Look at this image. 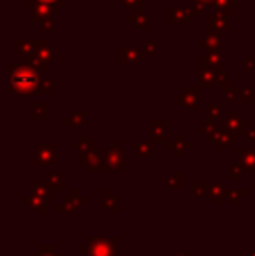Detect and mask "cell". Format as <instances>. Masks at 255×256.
<instances>
[{"mask_svg": "<svg viewBox=\"0 0 255 256\" xmlns=\"http://www.w3.org/2000/svg\"><path fill=\"white\" fill-rule=\"evenodd\" d=\"M9 89L16 94H35L39 92V72L28 63H9Z\"/></svg>", "mask_w": 255, "mask_h": 256, "instance_id": "1", "label": "cell"}, {"mask_svg": "<svg viewBox=\"0 0 255 256\" xmlns=\"http://www.w3.org/2000/svg\"><path fill=\"white\" fill-rule=\"evenodd\" d=\"M197 65H199V70L219 72L224 65V57H222L221 51H208V53H203L197 56Z\"/></svg>", "mask_w": 255, "mask_h": 256, "instance_id": "2", "label": "cell"}, {"mask_svg": "<svg viewBox=\"0 0 255 256\" xmlns=\"http://www.w3.org/2000/svg\"><path fill=\"white\" fill-rule=\"evenodd\" d=\"M229 16L221 14V12H208L206 14V30L210 33H221L224 30H229Z\"/></svg>", "mask_w": 255, "mask_h": 256, "instance_id": "3", "label": "cell"}, {"mask_svg": "<svg viewBox=\"0 0 255 256\" xmlns=\"http://www.w3.org/2000/svg\"><path fill=\"white\" fill-rule=\"evenodd\" d=\"M175 100L184 105L187 110H192L197 107V101H199V89L194 87V85H186L180 94L175 96Z\"/></svg>", "mask_w": 255, "mask_h": 256, "instance_id": "4", "label": "cell"}, {"mask_svg": "<svg viewBox=\"0 0 255 256\" xmlns=\"http://www.w3.org/2000/svg\"><path fill=\"white\" fill-rule=\"evenodd\" d=\"M191 7H168L166 9V21L168 23H189L192 19Z\"/></svg>", "mask_w": 255, "mask_h": 256, "instance_id": "5", "label": "cell"}, {"mask_svg": "<svg viewBox=\"0 0 255 256\" xmlns=\"http://www.w3.org/2000/svg\"><path fill=\"white\" fill-rule=\"evenodd\" d=\"M143 49L136 46H121L119 47V61L121 63H138L143 57Z\"/></svg>", "mask_w": 255, "mask_h": 256, "instance_id": "6", "label": "cell"}, {"mask_svg": "<svg viewBox=\"0 0 255 256\" xmlns=\"http://www.w3.org/2000/svg\"><path fill=\"white\" fill-rule=\"evenodd\" d=\"M224 127H225L227 133H231L232 136H236V134L241 133V131L245 129V122H243V119H241L240 115H238V112H231L229 119L225 120Z\"/></svg>", "mask_w": 255, "mask_h": 256, "instance_id": "7", "label": "cell"}, {"mask_svg": "<svg viewBox=\"0 0 255 256\" xmlns=\"http://www.w3.org/2000/svg\"><path fill=\"white\" fill-rule=\"evenodd\" d=\"M128 23L135 25L136 28H140V30L143 31H149L152 28V18L149 14H128Z\"/></svg>", "mask_w": 255, "mask_h": 256, "instance_id": "8", "label": "cell"}, {"mask_svg": "<svg viewBox=\"0 0 255 256\" xmlns=\"http://www.w3.org/2000/svg\"><path fill=\"white\" fill-rule=\"evenodd\" d=\"M197 46L208 47L210 51H222L221 33H210V35H206L205 38H199V40H197Z\"/></svg>", "mask_w": 255, "mask_h": 256, "instance_id": "9", "label": "cell"}, {"mask_svg": "<svg viewBox=\"0 0 255 256\" xmlns=\"http://www.w3.org/2000/svg\"><path fill=\"white\" fill-rule=\"evenodd\" d=\"M236 7H240V0H215V4H213V9L217 12L225 16L231 14V11Z\"/></svg>", "mask_w": 255, "mask_h": 256, "instance_id": "10", "label": "cell"}, {"mask_svg": "<svg viewBox=\"0 0 255 256\" xmlns=\"http://www.w3.org/2000/svg\"><path fill=\"white\" fill-rule=\"evenodd\" d=\"M49 16H53V14H51V7H49V5H46V4H40V2H39V4L32 9V19H33L37 25H40L44 19L49 18Z\"/></svg>", "mask_w": 255, "mask_h": 256, "instance_id": "11", "label": "cell"}, {"mask_svg": "<svg viewBox=\"0 0 255 256\" xmlns=\"http://www.w3.org/2000/svg\"><path fill=\"white\" fill-rule=\"evenodd\" d=\"M215 0H192V5H191V12L192 14H203L210 7H213Z\"/></svg>", "mask_w": 255, "mask_h": 256, "instance_id": "12", "label": "cell"}, {"mask_svg": "<svg viewBox=\"0 0 255 256\" xmlns=\"http://www.w3.org/2000/svg\"><path fill=\"white\" fill-rule=\"evenodd\" d=\"M91 255L93 256H110L112 255V248L108 242H105L103 239L93 244V249H91Z\"/></svg>", "mask_w": 255, "mask_h": 256, "instance_id": "13", "label": "cell"}, {"mask_svg": "<svg viewBox=\"0 0 255 256\" xmlns=\"http://www.w3.org/2000/svg\"><path fill=\"white\" fill-rule=\"evenodd\" d=\"M86 117H88V112L86 110H79L74 112V114L65 119V126H81V124L86 122Z\"/></svg>", "mask_w": 255, "mask_h": 256, "instance_id": "14", "label": "cell"}, {"mask_svg": "<svg viewBox=\"0 0 255 256\" xmlns=\"http://www.w3.org/2000/svg\"><path fill=\"white\" fill-rule=\"evenodd\" d=\"M16 47H18V51H20V54L23 57L30 56L32 53H33V40H27V38H18L16 40Z\"/></svg>", "mask_w": 255, "mask_h": 256, "instance_id": "15", "label": "cell"}, {"mask_svg": "<svg viewBox=\"0 0 255 256\" xmlns=\"http://www.w3.org/2000/svg\"><path fill=\"white\" fill-rule=\"evenodd\" d=\"M199 82L203 85L217 84V72H213V70H199Z\"/></svg>", "mask_w": 255, "mask_h": 256, "instance_id": "16", "label": "cell"}, {"mask_svg": "<svg viewBox=\"0 0 255 256\" xmlns=\"http://www.w3.org/2000/svg\"><path fill=\"white\" fill-rule=\"evenodd\" d=\"M124 9H133L135 14H143V0H119Z\"/></svg>", "mask_w": 255, "mask_h": 256, "instance_id": "17", "label": "cell"}, {"mask_svg": "<svg viewBox=\"0 0 255 256\" xmlns=\"http://www.w3.org/2000/svg\"><path fill=\"white\" fill-rule=\"evenodd\" d=\"M217 84L221 85L222 91L224 89H229L231 87V77H229V72L224 68H221L219 72H217Z\"/></svg>", "mask_w": 255, "mask_h": 256, "instance_id": "18", "label": "cell"}, {"mask_svg": "<svg viewBox=\"0 0 255 256\" xmlns=\"http://www.w3.org/2000/svg\"><path fill=\"white\" fill-rule=\"evenodd\" d=\"M56 91V84H54L53 79H42L39 84V92L42 94H54Z\"/></svg>", "mask_w": 255, "mask_h": 256, "instance_id": "19", "label": "cell"}, {"mask_svg": "<svg viewBox=\"0 0 255 256\" xmlns=\"http://www.w3.org/2000/svg\"><path fill=\"white\" fill-rule=\"evenodd\" d=\"M47 107H49V105H47L46 101H37V103H33V108H32V115H33V117H42V119H46Z\"/></svg>", "mask_w": 255, "mask_h": 256, "instance_id": "20", "label": "cell"}, {"mask_svg": "<svg viewBox=\"0 0 255 256\" xmlns=\"http://www.w3.org/2000/svg\"><path fill=\"white\" fill-rule=\"evenodd\" d=\"M159 49H161V46H159V42L156 40V38H147V40L143 42V53L159 54Z\"/></svg>", "mask_w": 255, "mask_h": 256, "instance_id": "21", "label": "cell"}, {"mask_svg": "<svg viewBox=\"0 0 255 256\" xmlns=\"http://www.w3.org/2000/svg\"><path fill=\"white\" fill-rule=\"evenodd\" d=\"M255 89L252 85H247V87H240V96H238V101H254L255 100Z\"/></svg>", "mask_w": 255, "mask_h": 256, "instance_id": "22", "label": "cell"}, {"mask_svg": "<svg viewBox=\"0 0 255 256\" xmlns=\"http://www.w3.org/2000/svg\"><path fill=\"white\" fill-rule=\"evenodd\" d=\"M206 114H208V119H219L222 115V105L221 103H208L206 105Z\"/></svg>", "mask_w": 255, "mask_h": 256, "instance_id": "23", "label": "cell"}, {"mask_svg": "<svg viewBox=\"0 0 255 256\" xmlns=\"http://www.w3.org/2000/svg\"><path fill=\"white\" fill-rule=\"evenodd\" d=\"M238 96H240V87H229V89H224V100L238 101Z\"/></svg>", "mask_w": 255, "mask_h": 256, "instance_id": "24", "label": "cell"}, {"mask_svg": "<svg viewBox=\"0 0 255 256\" xmlns=\"http://www.w3.org/2000/svg\"><path fill=\"white\" fill-rule=\"evenodd\" d=\"M39 28H40V30H44V31H53L54 30V19H53V16H49V18L44 19L42 23L39 25Z\"/></svg>", "mask_w": 255, "mask_h": 256, "instance_id": "25", "label": "cell"}, {"mask_svg": "<svg viewBox=\"0 0 255 256\" xmlns=\"http://www.w3.org/2000/svg\"><path fill=\"white\" fill-rule=\"evenodd\" d=\"M136 152H138L140 155H145V157H147L149 153H151V146L145 145V143H136Z\"/></svg>", "mask_w": 255, "mask_h": 256, "instance_id": "26", "label": "cell"}, {"mask_svg": "<svg viewBox=\"0 0 255 256\" xmlns=\"http://www.w3.org/2000/svg\"><path fill=\"white\" fill-rule=\"evenodd\" d=\"M37 2L49 5V7H62L63 5V0H37Z\"/></svg>", "mask_w": 255, "mask_h": 256, "instance_id": "27", "label": "cell"}, {"mask_svg": "<svg viewBox=\"0 0 255 256\" xmlns=\"http://www.w3.org/2000/svg\"><path fill=\"white\" fill-rule=\"evenodd\" d=\"M247 68L255 70V56L254 54H247Z\"/></svg>", "mask_w": 255, "mask_h": 256, "instance_id": "28", "label": "cell"}, {"mask_svg": "<svg viewBox=\"0 0 255 256\" xmlns=\"http://www.w3.org/2000/svg\"><path fill=\"white\" fill-rule=\"evenodd\" d=\"M247 136H248V140L255 142V127H250V129L247 131Z\"/></svg>", "mask_w": 255, "mask_h": 256, "instance_id": "29", "label": "cell"}, {"mask_svg": "<svg viewBox=\"0 0 255 256\" xmlns=\"http://www.w3.org/2000/svg\"><path fill=\"white\" fill-rule=\"evenodd\" d=\"M250 256H255V251H254V253H252V255H250Z\"/></svg>", "mask_w": 255, "mask_h": 256, "instance_id": "30", "label": "cell"}, {"mask_svg": "<svg viewBox=\"0 0 255 256\" xmlns=\"http://www.w3.org/2000/svg\"><path fill=\"white\" fill-rule=\"evenodd\" d=\"M254 12H255V4H254Z\"/></svg>", "mask_w": 255, "mask_h": 256, "instance_id": "31", "label": "cell"}]
</instances>
